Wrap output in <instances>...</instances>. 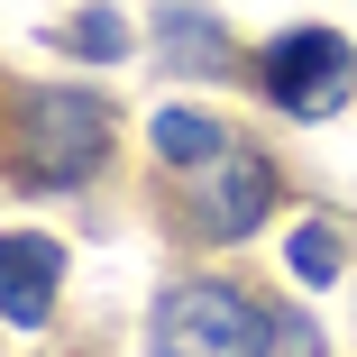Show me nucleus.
<instances>
[{"label": "nucleus", "instance_id": "1", "mask_svg": "<svg viewBox=\"0 0 357 357\" xmlns=\"http://www.w3.org/2000/svg\"><path fill=\"white\" fill-rule=\"evenodd\" d=\"M110 101L83 92V83H37L10 101V137H0V165H10V183L28 192H83L101 165H110Z\"/></svg>", "mask_w": 357, "mask_h": 357}, {"label": "nucleus", "instance_id": "2", "mask_svg": "<svg viewBox=\"0 0 357 357\" xmlns=\"http://www.w3.org/2000/svg\"><path fill=\"white\" fill-rule=\"evenodd\" d=\"M266 348H275V312L220 275L174 284L147 312V357H266Z\"/></svg>", "mask_w": 357, "mask_h": 357}, {"label": "nucleus", "instance_id": "3", "mask_svg": "<svg viewBox=\"0 0 357 357\" xmlns=\"http://www.w3.org/2000/svg\"><path fill=\"white\" fill-rule=\"evenodd\" d=\"M257 92H266L284 119H330V110H348V92H357V46H348L339 28H284V37H266V55H257Z\"/></svg>", "mask_w": 357, "mask_h": 357}, {"label": "nucleus", "instance_id": "4", "mask_svg": "<svg viewBox=\"0 0 357 357\" xmlns=\"http://www.w3.org/2000/svg\"><path fill=\"white\" fill-rule=\"evenodd\" d=\"M183 202H192V238H257L266 211L284 202V183H275V165L257 147H229V156L202 165V183Z\"/></svg>", "mask_w": 357, "mask_h": 357}, {"label": "nucleus", "instance_id": "5", "mask_svg": "<svg viewBox=\"0 0 357 357\" xmlns=\"http://www.w3.org/2000/svg\"><path fill=\"white\" fill-rule=\"evenodd\" d=\"M55 294H64V238L0 229V321H10V330H46Z\"/></svg>", "mask_w": 357, "mask_h": 357}, {"label": "nucleus", "instance_id": "6", "mask_svg": "<svg viewBox=\"0 0 357 357\" xmlns=\"http://www.w3.org/2000/svg\"><path fill=\"white\" fill-rule=\"evenodd\" d=\"M147 147H156V165H183V174H202L211 156H229L238 137H229V119H211V110H192V101H165V110L147 119Z\"/></svg>", "mask_w": 357, "mask_h": 357}, {"label": "nucleus", "instance_id": "7", "mask_svg": "<svg viewBox=\"0 0 357 357\" xmlns=\"http://www.w3.org/2000/svg\"><path fill=\"white\" fill-rule=\"evenodd\" d=\"M229 28L211 19V10H156V64H174V74H229Z\"/></svg>", "mask_w": 357, "mask_h": 357}, {"label": "nucleus", "instance_id": "8", "mask_svg": "<svg viewBox=\"0 0 357 357\" xmlns=\"http://www.w3.org/2000/svg\"><path fill=\"white\" fill-rule=\"evenodd\" d=\"M284 266H294L303 284H339V266H348V248H339V229H330V220H303L294 238H284Z\"/></svg>", "mask_w": 357, "mask_h": 357}, {"label": "nucleus", "instance_id": "9", "mask_svg": "<svg viewBox=\"0 0 357 357\" xmlns=\"http://www.w3.org/2000/svg\"><path fill=\"white\" fill-rule=\"evenodd\" d=\"M64 46H74L83 64H119V55H128V19H119V10H101V0H92V10H83L74 28H64Z\"/></svg>", "mask_w": 357, "mask_h": 357}]
</instances>
